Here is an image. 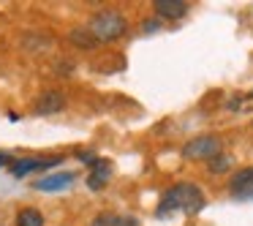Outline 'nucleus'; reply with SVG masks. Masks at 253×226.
<instances>
[{"mask_svg": "<svg viewBox=\"0 0 253 226\" xmlns=\"http://www.w3.org/2000/svg\"><path fill=\"white\" fill-rule=\"evenodd\" d=\"M204 191L193 182H177V185L166 188L161 193V202L155 207V215L158 218H169L174 213H182V215H196L199 210L204 207Z\"/></svg>", "mask_w": 253, "mask_h": 226, "instance_id": "obj_1", "label": "nucleus"}, {"mask_svg": "<svg viewBox=\"0 0 253 226\" xmlns=\"http://www.w3.org/2000/svg\"><path fill=\"white\" fill-rule=\"evenodd\" d=\"M87 30H90V36H93L95 41L109 44V41H117V39H123V36H126L128 19L123 17L120 11H115V8H104V11H98L87 22Z\"/></svg>", "mask_w": 253, "mask_h": 226, "instance_id": "obj_2", "label": "nucleus"}, {"mask_svg": "<svg viewBox=\"0 0 253 226\" xmlns=\"http://www.w3.org/2000/svg\"><path fill=\"white\" fill-rule=\"evenodd\" d=\"M215 155H220V139L218 136H196V139H191V142L182 147V158H188V161H210V158H215Z\"/></svg>", "mask_w": 253, "mask_h": 226, "instance_id": "obj_3", "label": "nucleus"}, {"mask_svg": "<svg viewBox=\"0 0 253 226\" xmlns=\"http://www.w3.org/2000/svg\"><path fill=\"white\" fill-rule=\"evenodd\" d=\"M229 193L237 202H253V166L234 172V177L229 182Z\"/></svg>", "mask_w": 253, "mask_h": 226, "instance_id": "obj_4", "label": "nucleus"}, {"mask_svg": "<svg viewBox=\"0 0 253 226\" xmlns=\"http://www.w3.org/2000/svg\"><path fill=\"white\" fill-rule=\"evenodd\" d=\"M60 155H52V158H22V161H14L11 166H8V172H11L14 177H28L33 175V172H46L52 169V166L60 164Z\"/></svg>", "mask_w": 253, "mask_h": 226, "instance_id": "obj_5", "label": "nucleus"}, {"mask_svg": "<svg viewBox=\"0 0 253 226\" xmlns=\"http://www.w3.org/2000/svg\"><path fill=\"white\" fill-rule=\"evenodd\" d=\"M74 180H77L74 172H57V175H44L41 180H33V188L36 191H44V193H57V191L71 188Z\"/></svg>", "mask_w": 253, "mask_h": 226, "instance_id": "obj_6", "label": "nucleus"}, {"mask_svg": "<svg viewBox=\"0 0 253 226\" xmlns=\"http://www.w3.org/2000/svg\"><path fill=\"white\" fill-rule=\"evenodd\" d=\"M63 106H66V98H63L60 90H46V93H41V98L36 101L33 112L36 115H55Z\"/></svg>", "mask_w": 253, "mask_h": 226, "instance_id": "obj_7", "label": "nucleus"}, {"mask_svg": "<svg viewBox=\"0 0 253 226\" xmlns=\"http://www.w3.org/2000/svg\"><path fill=\"white\" fill-rule=\"evenodd\" d=\"M112 175V164L106 158H95V164L90 166V175H87V188L90 191H101V188L109 182Z\"/></svg>", "mask_w": 253, "mask_h": 226, "instance_id": "obj_8", "label": "nucleus"}, {"mask_svg": "<svg viewBox=\"0 0 253 226\" xmlns=\"http://www.w3.org/2000/svg\"><path fill=\"white\" fill-rule=\"evenodd\" d=\"M155 14L164 19H180L188 14V3L185 0H155Z\"/></svg>", "mask_w": 253, "mask_h": 226, "instance_id": "obj_9", "label": "nucleus"}, {"mask_svg": "<svg viewBox=\"0 0 253 226\" xmlns=\"http://www.w3.org/2000/svg\"><path fill=\"white\" fill-rule=\"evenodd\" d=\"M93 226H142L136 218H131V215H120V213H101L95 215Z\"/></svg>", "mask_w": 253, "mask_h": 226, "instance_id": "obj_10", "label": "nucleus"}, {"mask_svg": "<svg viewBox=\"0 0 253 226\" xmlns=\"http://www.w3.org/2000/svg\"><path fill=\"white\" fill-rule=\"evenodd\" d=\"M17 226H44V215L36 207H22L17 213Z\"/></svg>", "mask_w": 253, "mask_h": 226, "instance_id": "obj_11", "label": "nucleus"}, {"mask_svg": "<svg viewBox=\"0 0 253 226\" xmlns=\"http://www.w3.org/2000/svg\"><path fill=\"white\" fill-rule=\"evenodd\" d=\"M207 166H210V172H212V175H223V172L231 169V158L220 153V155H215V158H210Z\"/></svg>", "mask_w": 253, "mask_h": 226, "instance_id": "obj_12", "label": "nucleus"}, {"mask_svg": "<svg viewBox=\"0 0 253 226\" xmlns=\"http://www.w3.org/2000/svg\"><path fill=\"white\" fill-rule=\"evenodd\" d=\"M14 161H17V158H11L8 153H3V150H0V169H3V166H11Z\"/></svg>", "mask_w": 253, "mask_h": 226, "instance_id": "obj_13", "label": "nucleus"}, {"mask_svg": "<svg viewBox=\"0 0 253 226\" xmlns=\"http://www.w3.org/2000/svg\"><path fill=\"white\" fill-rule=\"evenodd\" d=\"M158 28H161V22H153V19L144 22V33H153V30H158Z\"/></svg>", "mask_w": 253, "mask_h": 226, "instance_id": "obj_14", "label": "nucleus"}]
</instances>
